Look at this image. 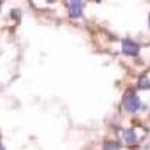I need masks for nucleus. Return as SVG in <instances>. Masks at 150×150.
<instances>
[{
    "label": "nucleus",
    "mask_w": 150,
    "mask_h": 150,
    "mask_svg": "<svg viewBox=\"0 0 150 150\" xmlns=\"http://www.w3.org/2000/svg\"><path fill=\"white\" fill-rule=\"evenodd\" d=\"M125 108L131 112H135L138 111L140 107H141V99L135 95V92H129L126 96H125Z\"/></svg>",
    "instance_id": "f257e3e1"
},
{
    "label": "nucleus",
    "mask_w": 150,
    "mask_h": 150,
    "mask_svg": "<svg viewBox=\"0 0 150 150\" xmlns=\"http://www.w3.org/2000/svg\"><path fill=\"white\" fill-rule=\"evenodd\" d=\"M122 51H123V54L134 57V56H138L140 47H138V44H135V42H132V41H129V39H125V41L122 42Z\"/></svg>",
    "instance_id": "f03ea898"
},
{
    "label": "nucleus",
    "mask_w": 150,
    "mask_h": 150,
    "mask_svg": "<svg viewBox=\"0 0 150 150\" xmlns=\"http://www.w3.org/2000/svg\"><path fill=\"white\" fill-rule=\"evenodd\" d=\"M69 12L72 18H78L83 15V2L81 0H69Z\"/></svg>",
    "instance_id": "7ed1b4c3"
},
{
    "label": "nucleus",
    "mask_w": 150,
    "mask_h": 150,
    "mask_svg": "<svg viewBox=\"0 0 150 150\" xmlns=\"http://www.w3.org/2000/svg\"><path fill=\"white\" fill-rule=\"evenodd\" d=\"M123 138H125V141H126L128 144H135L137 143V135H135L134 129L123 131Z\"/></svg>",
    "instance_id": "20e7f679"
},
{
    "label": "nucleus",
    "mask_w": 150,
    "mask_h": 150,
    "mask_svg": "<svg viewBox=\"0 0 150 150\" xmlns=\"http://www.w3.org/2000/svg\"><path fill=\"white\" fill-rule=\"evenodd\" d=\"M138 87H140V89H150V80H149L147 77H143V78L140 80Z\"/></svg>",
    "instance_id": "39448f33"
},
{
    "label": "nucleus",
    "mask_w": 150,
    "mask_h": 150,
    "mask_svg": "<svg viewBox=\"0 0 150 150\" xmlns=\"http://www.w3.org/2000/svg\"><path fill=\"white\" fill-rule=\"evenodd\" d=\"M104 150H119V144H116V143H107Z\"/></svg>",
    "instance_id": "423d86ee"
},
{
    "label": "nucleus",
    "mask_w": 150,
    "mask_h": 150,
    "mask_svg": "<svg viewBox=\"0 0 150 150\" xmlns=\"http://www.w3.org/2000/svg\"><path fill=\"white\" fill-rule=\"evenodd\" d=\"M48 3H54V2H57V0H47Z\"/></svg>",
    "instance_id": "0eeeda50"
},
{
    "label": "nucleus",
    "mask_w": 150,
    "mask_h": 150,
    "mask_svg": "<svg viewBox=\"0 0 150 150\" xmlns=\"http://www.w3.org/2000/svg\"><path fill=\"white\" fill-rule=\"evenodd\" d=\"M0 150H5V149H3V146H2V144H0Z\"/></svg>",
    "instance_id": "6e6552de"
},
{
    "label": "nucleus",
    "mask_w": 150,
    "mask_h": 150,
    "mask_svg": "<svg viewBox=\"0 0 150 150\" xmlns=\"http://www.w3.org/2000/svg\"><path fill=\"white\" fill-rule=\"evenodd\" d=\"M149 26H150V15H149Z\"/></svg>",
    "instance_id": "1a4fd4ad"
},
{
    "label": "nucleus",
    "mask_w": 150,
    "mask_h": 150,
    "mask_svg": "<svg viewBox=\"0 0 150 150\" xmlns=\"http://www.w3.org/2000/svg\"><path fill=\"white\" fill-rule=\"evenodd\" d=\"M96 2H99V0H96Z\"/></svg>",
    "instance_id": "9d476101"
}]
</instances>
